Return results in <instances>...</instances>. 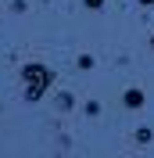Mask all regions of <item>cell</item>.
Instances as JSON below:
<instances>
[{"instance_id":"5b68a950","label":"cell","mask_w":154,"mask_h":158,"mask_svg":"<svg viewBox=\"0 0 154 158\" xmlns=\"http://www.w3.org/2000/svg\"><path fill=\"white\" fill-rule=\"evenodd\" d=\"M140 4H144V7H154V0H140Z\"/></svg>"},{"instance_id":"8992f818","label":"cell","mask_w":154,"mask_h":158,"mask_svg":"<svg viewBox=\"0 0 154 158\" xmlns=\"http://www.w3.org/2000/svg\"><path fill=\"white\" fill-rule=\"evenodd\" d=\"M151 47H154V36H151Z\"/></svg>"},{"instance_id":"3957f363","label":"cell","mask_w":154,"mask_h":158,"mask_svg":"<svg viewBox=\"0 0 154 158\" xmlns=\"http://www.w3.org/2000/svg\"><path fill=\"white\" fill-rule=\"evenodd\" d=\"M58 108H61V111L72 108V97H68V94H61V97H58Z\"/></svg>"},{"instance_id":"6da1fadb","label":"cell","mask_w":154,"mask_h":158,"mask_svg":"<svg viewBox=\"0 0 154 158\" xmlns=\"http://www.w3.org/2000/svg\"><path fill=\"white\" fill-rule=\"evenodd\" d=\"M50 69H43V65H25L22 69V86H25V101H39L43 97V90L50 86Z\"/></svg>"},{"instance_id":"7a4b0ae2","label":"cell","mask_w":154,"mask_h":158,"mask_svg":"<svg viewBox=\"0 0 154 158\" xmlns=\"http://www.w3.org/2000/svg\"><path fill=\"white\" fill-rule=\"evenodd\" d=\"M125 108H144V90H136V86H129L125 90Z\"/></svg>"},{"instance_id":"277c9868","label":"cell","mask_w":154,"mask_h":158,"mask_svg":"<svg viewBox=\"0 0 154 158\" xmlns=\"http://www.w3.org/2000/svg\"><path fill=\"white\" fill-rule=\"evenodd\" d=\"M86 7H93V11H97V7H104V0H86Z\"/></svg>"}]
</instances>
